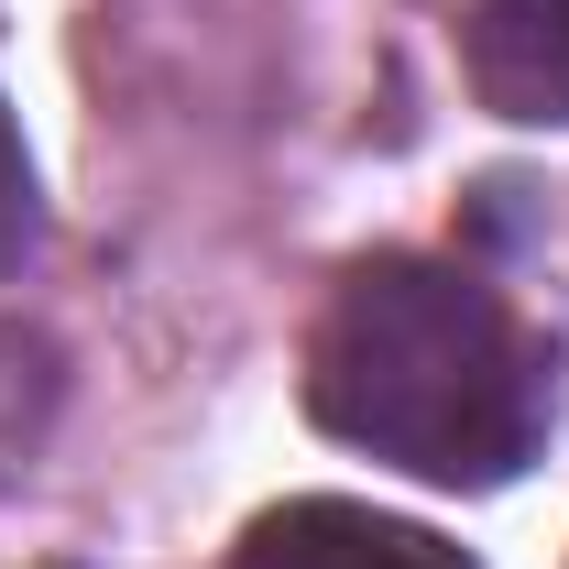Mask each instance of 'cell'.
Instances as JSON below:
<instances>
[{"mask_svg":"<svg viewBox=\"0 0 569 569\" xmlns=\"http://www.w3.org/2000/svg\"><path fill=\"white\" fill-rule=\"evenodd\" d=\"M307 406L372 460L482 493L548 438V361L493 284L383 252L329 296L307 340Z\"/></svg>","mask_w":569,"mask_h":569,"instance_id":"1","label":"cell"},{"mask_svg":"<svg viewBox=\"0 0 569 569\" xmlns=\"http://www.w3.org/2000/svg\"><path fill=\"white\" fill-rule=\"evenodd\" d=\"M230 569H471L449 537H427L406 515H372V503H274Z\"/></svg>","mask_w":569,"mask_h":569,"instance_id":"2","label":"cell"},{"mask_svg":"<svg viewBox=\"0 0 569 569\" xmlns=\"http://www.w3.org/2000/svg\"><path fill=\"white\" fill-rule=\"evenodd\" d=\"M460 56L503 121H569V0H471Z\"/></svg>","mask_w":569,"mask_h":569,"instance_id":"3","label":"cell"},{"mask_svg":"<svg viewBox=\"0 0 569 569\" xmlns=\"http://www.w3.org/2000/svg\"><path fill=\"white\" fill-rule=\"evenodd\" d=\"M33 252V164H22V132H11V110H0V274Z\"/></svg>","mask_w":569,"mask_h":569,"instance_id":"4","label":"cell"}]
</instances>
